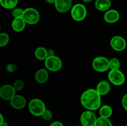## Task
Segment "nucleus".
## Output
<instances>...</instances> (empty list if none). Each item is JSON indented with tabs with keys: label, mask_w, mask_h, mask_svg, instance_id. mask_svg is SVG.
Wrapping results in <instances>:
<instances>
[{
	"label": "nucleus",
	"mask_w": 127,
	"mask_h": 126,
	"mask_svg": "<svg viewBox=\"0 0 127 126\" xmlns=\"http://www.w3.org/2000/svg\"><path fill=\"white\" fill-rule=\"evenodd\" d=\"M93 67L94 70L99 72H104L107 71L110 68L109 67V60L103 56H99L95 58L93 60Z\"/></svg>",
	"instance_id": "obj_5"
},
{
	"label": "nucleus",
	"mask_w": 127,
	"mask_h": 126,
	"mask_svg": "<svg viewBox=\"0 0 127 126\" xmlns=\"http://www.w3.org/2000/svg\"><path fill=\"white\" fill-rule=\"evenodd\" d=\"M24 86V84L23 81L21 80H17L14 82L12 86L14 87V90L16 91H20L22 90Z\"/></svg>",
	"instance_id": "obj_25"
},
{
	"label": "nucleus",
	"mask_w": 127,
	"mask_h": 126,
	"mask_svg": "<svg viewBox=\"0 0 127 126\" xmlns=\"http://www.w3.org/2000/svg\"><path fill=\"white\" fill-rule=\"evenodd\" d=\"M99 114H100V117H104V118H109L112 114V109L110 106H108V105H104L100 108Z\"/></svg>",
	"instance_id": "obj_19"
},
{
	"label": "nucleus",
	"mask_w": 127,
	"mask_h": 126,
	"mask_svg": "<svg viewBox=\"0 0 127 126\" xmlns=\"http://www.w3.org/2000/svg\"><path fill=\"white\" fill-rule=\"evenodd\" d=\"M35 56L37 59L40 61L45 60L48 58L47 49L43 47H38L35 50Z\"/></svg>",
	"instance_id": "obj_18"
},
{
	"label": "nucleus",
	"mask_w": 127,
	"mask_h": 126,
	"mask_svg": "<svg viewBox=\"0 0 127 126\" xmlns=\"http://www.w3.org/2000/svg\"><path fill=\"white\" fill-rule=\"evenodd\" d=\"M18 0H0L1 6L5 9H14L17 5Z\"/></svg>",
	"instance_id": "obj_20"
},
{
	"label": "nucleus",
	"mask_w": 127,
	"mask_h": 126,
	"mask_svg": "<svg viewBox=\"0 0 127 126\" xmlns=\"http://www.w3.org/2000/svg\"><path fill=\"white\" fill-rule=\"evenodd\" d=\"M45 65L48 70L52 72H56L62 68V62L60 58L55 55L48 57L45 60Z\"/></svg>",
	"instance_id": "obj_6"
},
{
	"label": "nucleus",
	"mask_w": 127,
	"mask_h": 126,
	"mask_svg": "<svg viewBox=\"0 0 127 126\" xmlns=\"http://www.w3.org/2000/svg\"><path fill=\"white\" fill-rule=\"evenodd\" d=\"M16 94L14 87L9 85H4L0 89V96L4 100H11Z\"/></svg>",
	"instance_id": "obj_10"
},
{
	"label": "nucleus",
	"mask_w": 127,
	"mask_h": 126,
	"mask_svg": "<svg viewBox=\"0 0 127 126\" xmlns=\"http://www.w3.org/2000/svg\"><path fill=\"white\" fill-rule=\"evenodd\" d=\"M47 53H48V57L50 56H55V53L54 51L52 49H47Z\"/></svg>",
	"instance_id": "obj_29"
},
{
	"label": "nucleus",
	"mask_w": 127,
	"mask_h": 126,
	"mask_svg": "<svg viewBox=\"0 0 127 126\" xmlns=\"http://www.w3.org/2000/svg\"><path fill=\"white\" fill-rule=\"evenodd\" d=\"M104 20L108 23H115L120 19V14L116 10H108L104 14Z\"/></svg>",
	"instance_id": "obj_13"
},
{
	"label": "nucleus",
	"mask_w": 127,
	"mask_h": 126,
	"mask_svg": "<svg viewBox=\"0 0 127 126\" xmlns=\"http://www.w3.org/2000/svg\"><path fill=\"white\" fill-rule=\"evenodd\" d=\"M45 1L49 4H53V3H55V2L56 0H45Z\"/></svg>",
	"instance_id": "obj_31"
},
{
	"label": "nucleus",
	"mask_w": 127,
	"mask_h": 126,
	"mask_svg": "<svg viewBox=\"0 0 127 126\" xmlns=\"http://www.w3.org/2000/svg\"><path fill=\"white\" fill-rule=\"evenodd\" d=\"M10 104L12 107L16 109L24 108L26 105V100L24 96L21 95H15L11 100Z\"/></svg>",
	"instance_id": "obj_12"
},
{
	"label": "nucleus",
	"mask_w": 127,
	"mask_h": 126,
	"mask_svg": "<svg viewBox=\"0 0 127 126\" xmlns=\"http://www.w3.org/2000/svg\"><path fill=\"white\" fill-rule=\"evenodd\" d=\"M29 109L32 114L35 116H42L46 110L44 103L40 99L35 98L31 100L29 104Z\"/></svg>",
	"instance_id": "obj_2"
},
{
	"label": "nucleus",
	"mask_w": 127,
	"mask_h": 126,
	"mask_svg": "<svg viewBox=\"0 0 127 126\" xmlns=\"http://www.w3.org/2000/svg\"><path fill=\"white\" fill-rule=\"evenodd\" d=\"M71 15L72 18L74 21H83L86 17V8L82 4H76L72 7L71 11Z\"/></svg>",
	"instance_id": "obj_4"
},
{
	"label": "nucleus",
	"mask_w": 127,
	"mask_h": 126,
	"mask_svg": "<svg viewBox=\"0 0 127 126\" xmlns=\"http://www.w3.org/2000/svg\"><path fill=\"white\" fill-rule=\"evenodd\" d=\"M9 37L6 33H1L0 34V46L3 47L8 43Z\"/></svg>",
	"instance_id": "obj_23"
},
{
	"label": "nucleus",
	"mask_w": 127,
	"mask_h": 126,
	"mask_svg": "<svg viewBox=\"0 0 127 126\" xmlns=\"http://www.w3.org/2000/svg\"><path fill=\"white\" fill-rule=\"evenodd\" d=\"M122 106L124 107V109L127 111V93L125 94L124 97L122 98Z\"/></svg>",
	"instance_id": "obj_28"
},
{
	"label": "nucleus",
	"mask_w": 127,
	"mask_h": 126,
	"mask_svg": "<svg viewBox=\"0 0 127 126\" xmlns=\"http://www.w3.org/2000/svg\"><path fill=\"white\" fill-rule=\"evenodd\" d=\"M110 84L108 82L103 81L100 82L97 84L96 87V90L97 92L100 94V96L102 95H105L110 91Z\"/></svg>",
	"instance_id": "obj_16"
},
{
	"label": "nucleus",
	"mask_w": 127,
	"mask_h": 126,
	"mask_svg": "<svg viewBox=\"0 0 127 126\" xmlns=\"http://www.w3.org/2000/svg\"><path fill=\"white\" fill-rule=\"evenodd\" d=\"M95 6L99 11H108L111 6V2L110 0H96Z\"/></svg>",
	"instance_id": "obj_17"
},
{
	"label": "nucleus",
	"mask_w": 127,
	"mask_h": 126,
	"mask_svg": "<svg viewBox=\"0 0 127 126\" xmlns=\"http://www.w3.org/2000/svg\"></svg>",
	"instance_id": "obj_35"
},
{
	"label": "nucleus",
	"mask_w": 127,
	"mask_h": 126,
	"mask_svg": "<svg viewBox=\"0 0 127 126\" xmlns=\"http://www.w3.org/2000/svg\"><path fill=\"white\" fill-rule=\"evenodd\" d=\"M35 79L38 84H44L48 79V73L45 69H40L37 70L35 75Z\"/></svg>",
	"instance_id": "obj_15"
},
{
	"label": "nucleus",
	"mask_w": 127,
	"mask_h": 126,
	"mask_svg": "<svg viewBox=\"0 0 127 126\" xmlns=\"http://www.w3.org/2000/svg\"><path fill=\"white\" fill-rule=\"evenodd\" d=\"M24 11V10L21 8H19V7L14 9L12 11V17H14V19L17 18V17H22Z\"/></svg>",
	"instance_id": "obj_24"
},
{
	"label": "nucleus",
	"mask_w": 127,
	"mask_h": 126,
	"mask_svg": "<svg viewBox=\"0 0 127 126\" xmlns=\"http://www.w3.org/2000/svg\"><path fill=\"white\" fill-rule=\"evenodd\" d=\"M81 122L83 126H94L97 118L92 111H86L81 116Z\"/></svg>",
	"instance_id": "obj_8"
},
{
	"label": "nucleus",
	"mask_w": 127,
	"mask_h": 126,
	"mask_svg": "<svg viewBox=\"0 0 127 126\" xmlns=\"http://www.w3.org/2000/svg\"><path fill=\"white\" fill-rule=\"evenodd\" d=\"M92 1H93V0H83V1H84V2H89Z\"/></svg>",
	"instance_id": "obj_34"
},
{
	"label": "nucleus",
	"mask_w": 127,
	"mask_h": 126,
	"mask_svg": "<svg viewBox=\"0 0 127 126\" xmlns=\"http://www.w3.org/2000/svg\"><path fill=\"white\" fill-rule=\"evenodd\" d=\"M110 45L113 49L117 51H122L126 48L125 40L120 36H115L110 40Z\"/></svg>",
	"instance_id": "obj_9"
},
{
	"label": "nucleus",
	"mask_w": 127,
	"mask_h": 126,
	"mask_svg": "<svg viewBox=\"0 0 127 126\" xmlns=\"http://www.w3.org/2000/svg\"><path fill=\"white\" fill-rule=\"evenodd\" d=\"M22 18L26 22L30 25H34L37 23L40 20V14L34 8L29 7L24 11Z\"/></svg>",
	"instance_id": "obj_3"
},
{
	"label": "nucleus",
	"mask_w": 127,
	"mask_h": 126,
	"mask_svg": "<svg viewBox=\"0 0 127 126\" xmlns=\"http://www.w3.org/2000/svg\"><path fill=\"white\" fill-rule=\"evenodd\" d=\"M72 0H56L55 2V8L58 12L64 13L67 12L71 8Z\"/></svg>",
	"instance_id": "obj_11"
},
{
	"label": "nucleus",
	"mask_w": 127,
	"mask_h": 126,
	"mask_svg": "<svg viewBox=\"0 0 127 126\" xmlns=\"http://www.w3.org/2000/svg\"><path fill=\"white\" fill-rule=\"evenodd\" d=\"M26 22L22 17H17L14 19L12 22V28L15 32H22L26 27Z\"/></svg>",
	"instance_id": "obj_14"
},
{
	"label": "nucleus",
	"mask_w": 127,
	"mask_h": 126,
	"mask_svg": "<svg viewBox=\"0 0 127 126\" xmlns=\"http://www.w3.org/2000/svg\"><path fill=\"white\" fill-rule=\"evenodd\" d=\"M0 126H9V124L6 122H3L2 123L0 124Z\"/></svg>",
	"instance_id": "obj_32"
},
{
	"label": "nucleus",
	"mask_w": 127,
	"mask_h": 126,
	"mask_svg": "<svg viewBox=\"0 0 127 126\" xmlns=\"http://www.w3.org/2000/svg\"><path fill=\"white\" fill-rule=\"evenodd\" d=\"M109 67L111 70H119L120 67V63L117 58H112L109 61Z\"/></svg>",
	"instance_id": "obj_22"
},
{
	"label": "nucleus",
	"mask_w": 127,
	"mask_h": 126,
	"mask_svg": "<svg viewBox=\"0 0 127 126\" xmlns=\"http://www.w3.org/2000/svg\"><path fill=\"white\" fill-rule=\"evenodd\" d=\"M16 69H17V66H16L15 64H7V66H6V70L9 73L13 72L16 71Z\"/></svg>",
	"instance_id": "obj_27"
},
{
	"label": "nucleus",
	"mask_w": 127,
	"mask_h": 126,
	"mask_svg": "<svg viewBox=\"0 0 127 126\" xmlns=\"http://www.w3.org/2000/svg\"><path fill=\"white\" fill-rule=\"evenodd\" d=\"M82 105L89 111H95L100 107L101 104L100 95L96 90L89 88L86 90L81 96Z\"/></svg>",
	"instance_id": "obj_1"
},
{
	"label": "nucleus",
	"mask_w": 127,
	"mask_h": 126,
	"mask_svg": "<svg viewBox=\"0 0 127 126\" xmlns=\"http://www.w3.org/2000/svg\"><path fill=\"white\" fill-rule=\"evenodd\" d=\"M108 78L110 82L114 85L119 86L125 82V77L124 74L120 70H111L108 74Z\"/></svg>",
	"instance_id": "obj_7"
},
{
	"label": "nucleus",
	"mask_w": 127,
	"mask_h": 126,
	"mask_svg": "<svg viewBox=\"0 0 127 126\" xmlns=\"http://www.w3.org/2000/svg\"><path fill=\"white\" fill-rule=\"evenodd\" d=\"M42 117V118L45 121H50V120L52 119V113L48 109H46L44 112H43V114L41 116Z\"/></svg>",
	"instance_id": "obj_26"
},
{
	"label": "nucleus",
	"mask_w": 127,
	"mask_h": 126,
	"mask_svg": "<svg viewBox=\"0 0 127 126\" xmlns=\"http://www.w3.org/2000/svg\"><path fill=\"white\" fill-rule=\"evenodd\" d=\"M0 117H1V121H0V124H1V123H2V122H4L3 121V117H2V115L1 114H0Z\"/></svg>",
	"instance_id": "obj_33"
},
{
	"label": "nucleus",
	"mask_w": 127,
	"mask_h": 126,
	"mask_svg": "<svg viewBox=\"0 0 127 126\" xmlns=\"http://www.w3.org/2000/svg\"><path fill=\"white\" fill-rule=\"evenodd\" d=\"M94 126H112V124L108 118L100 117L97 119Z\"/></svg>",
	"instance_id": "obj_21"
},
{
	"label": "nucleus",
	"mask_w": 127,
	"mask_h": 126,
	"mask_svg": "<svg viewBox=\"0 0 127 126\" xmlns=\"http://www.w3.org/2000/svg\"><path fill=\"white\" fill-rule=\"evenodd\" d=\"M50 126H63V124L61 123L60 122H58V121H56V122H53V123L51 124V125Z\"/></svg>",
	"instance_id": "obj_30"
}]
</instances>
